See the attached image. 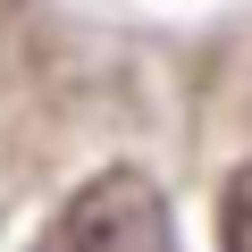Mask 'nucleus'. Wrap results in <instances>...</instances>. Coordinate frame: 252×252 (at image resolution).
Segmentation results:
<instances>
[{
    "label": "nucleus",
    "instance_id": "f257e3e1",
    "mask_svg": "<svg viewBox=\"0 0 252 252\" xmlns=\"http://www.w3.org/2000/svg\"><path fill=\"white\" fill-rule=\"evenodd\" d=\"M34 252H177V219L143 168H109L59 202Z\"/></svg>",
    "mask_w": 252,
    "mask_h": 252
},
{
    "label": "nucleus",
    "instance_id": "f03ea898",
    "mask_svg": "<svg viewBox=\"0 0 252 252\" xmlns=\"http://www.w3.org/2000/svg\"><path fill=\"white\" fill-rule=\"evenodd\" d=\"M219 252H252V160L227 177L219 193Z\"/></svg>",
    "mask_w": 252,
    "mask_h": 252
}]
</instances>
